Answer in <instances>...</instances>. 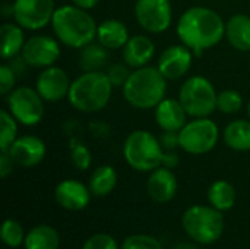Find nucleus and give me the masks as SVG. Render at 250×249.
Masks as SVG:
<instances>
[{
  "label": "nucleus",
  "instance_id": "9d476101",
  "mask_svg": "<svg viewBox=\"0 0 250 249\" xmlns=\"http://www.w3.org/2000/svg\"><path fill=\"white\" fill-rule=\"evenodd\" d=\"M133 12L136 22L149 34H161L173 22L170 0H136Z\"/></svg>",
  "mask_w": 250,
  "mask_h": 249
},
{
  "label": "nucleus",
  "instance_id": "7ed1b4c3",
  "mask_svg": "<svg viewBox=\"0 0 250 249\" xmlns=\"http://www.w3.org/2000/svg\"><path fill=\"white\" fill-rule=\"evenodd\" d=\"M125 100L135 109H155L167 92V79L157 66H144L133 69L122 88Z\"/></svg>",
  "mask_w": 250,
  "mask_h": 249
},
{
  "label": "nucleus",
  "instance_id": "6e6552de",
  "mask_svg": "<svg viewBox=\"0 0 250 249\" xmlns=\"http://www.w3.org/2000/svg\"><path fill=\"white\" fill-rule=\"evenodd\" d=\"M180 148L192 156H202L215 148L220 139L218 125L209 117H195L179 131Z\"/></svg>",
  "mask_w": 250,
  "mask_h": 249
},
{
  "label": "nucleus",
  "instance_id": "f3484780",
  "mask_svg": "<svg viewBox=\"0 0 250 249\" xmlns=\"http://www.w3.org/2000/svg\"><path fill=\"white\" fill-rule=\"evenodd\" d=\"M146 191L151 200H154L155 203H168L177 194V178L171 172V169L160 166L158 169L151 172L146 181Z\"/></svg>",
  "mask_w": 250,
  "mask_h": 249
},
{
  "label": "nucleus",
  "instance_id": "58836bf2",
  "mask_svg": "<svg viewBox=\"0 0 250 249\" xmlns=\"http://www.w3.org/2000/svg\"><path fill=\"white\" fill-rule=\"evenodd\" d=\"M177 164H179V154L176 151H164L161 166L173 170L174 167H177Z\"/></svg>",
  "mask_w": 250,
  "mask_h": 249
},
{
  "label": "nucleus",
  "instance_id": "e433bc0d",
  "mask_svg": "<svg viewBox=\"0 0 250 249\" xmlns=\"http://www.w3.org/2000/svg\"><path fill=\"white\" fill-rule=\"evenodd\" d=\"M13 166H15V161L12 160L9 153L1 151V154H0V175L3 179H6L13 172Z\"/></svg>",
  "mask_w": 250,
  "mask_h": 249
},
{
  "label": "nucleus",
  "instance_id": "6ab92c4d",
  "mask_svg": "<svg viewBox=\"0 0 250 249\" xmlns=\"http://www.w3.org/2000/svg\"><path fill=\"white\" fill-rule=\"evenodd\" d=\"M155 122L161 131H180L188 123V113L179 98H164L154 109Z\"/></svg>",
  "mask_w": 250,
  "mask_h": 249
},
{
  "label": "nucleus",
  "instance_id": "393cba45",
  "mask_svg": "<svg viewBox=\"0 0 250 249\" xmlns=\"http://www.w3.org/2000/svg\"><path fill=\"white\" fill-rule=\"evenodd\" d=\"M23 247L25 249H59L60 235L54 227L40 225L26 233Z\"/></svg>",
  "mask_w": 250,
  "mask_h": 249
},
{
  "label": "nucleus",
  "instance_id": "72a5a7b5",
  "mask_svg": "<svg viewBox=\"0 0 250 249\" xmlns=\"http://www.w3.org/2000/svg\"><path fill=\"white\" fill-rule=\"evenodd\" d=\"M18 75L13 72V69L6 63L0 66V94L1 95H9L16 85Z\"/></svg>",
  "mask_w": 250,
  "mask_h": 249
},
{
  "label": "nucleus",
  "instance_id": "bb28decb",
  "mask_svg": "<svg viewBox=\"0 0 250 249\" xmlns=\"http://www.w3.org/2000/svg\"><path fill=\"white\" fill-rule=\"evenodd\" d=\"M208 201L221 213L229 211L236 204V189L227 181H215L208 189Z\"/></svg>",
  "mask_w": 250,
  "mask_h": 249
},
{
  "label": "nucleus",
  "instance_id": "f704fd0d",
  "mask_svg": "<svg viewBox=\"0 0 250 249\" xmlns=\"http://www.w3.org/2000/svg\"><path fill=\"white\" fill-rule=\"evenodd\" d=\"M82 249H119V247L113 236L105 233H97L85 241Z\"/></svg>",
  "mask_w": 250,
  "mask_h": 249
},
{
  "label": "nucleus",
  "instance_id": "423d86ee",
  "mask_svg": "<svg viewBox=\"0 0 250 249\" xmlns=\"http://www.w3.org/2000/svg\"><path fill=\"white\" fill-rule=\"evenodd\" d=\"M182 226L192 241L211 245L223 236L224 219L223 213L212 205H192L183 213Z\"/></svg>",
  "mask_w": 250,
  "mask_h": 249
},
{
  "label": "nucleus",
  "instance_id": "f03ea898",
  "mask_svg": "<svg viewBox=\"0 0 250 249\" xmlns=\"http://www.w3.org/2000/svg\"><path fill=\"white\" fill-rule=\"evenodd\" d=\"M51 28L63 45L81 50L97 40L98 25L88 10L75 4H63L56 9Z\"/></svg>",
  "mask_w": 250,
  "mask_h": 249
},
{
  "label": "nucleus",
  "instance_id": "c756f323",
  "mask_svg": "<svg viewBox=\"0 0 250 249\" xmlns=\"http://www.w3.org/2000/svg\"><path fill=\"white\" fill-rule=\"evenodd\" d=\"M25 232L21 223H18L13 219L4 220L1 226V241L9 248H18L25 242Z\"/></svg>",
  "mask_w": 250,
  "mask_h": 249
},
{
  "label": "nucleus",
  "instance_id": "c85d7f7f",
  "mask_svg": "<svg viewBox=\"0 0 250 249\" xmlns=\"http://www.w3.org/2000/svg\"><path fill=\"white\" fill-rule=\"evenodd\" d=\"M243 107V97L236 90H224L218 92L217 97V110L224 114H236Z\"/></svg>",
  "mask_w": 250,
  "mask_h": 249
},
{
  "label": "nucleus",
  "instance_id": "2f4dec72",
  "mask_svg": "<svg viewBox=\"0 0 250 249\" xmlns=\"http://www.w3.org/2000/svg\"><path fill=\"white\" fill-rule=\"evenodd\" d=\"M122 249H163L158 239L149 235H132L122 244Z\"/></svg>",
  "mask_w": 250,
  "mask_h": 249
},
{
  "label": "nucleus",
  "instance_id": "4c0bfd02",
  "mask_svg": "<svg viewBox=\"0 0 250 249\" xmlns=\"http://www.w3.org/2000/svg\"><path fill=\"white\" fill-rule=\"evenodd\" d=\"M7 65L13 69V72L18 75V78H19V76H22V75H25L26 69L29 68V66H28V63L23 60L22 54H19V56H16V57H12V59L9 60V63H7Z\"/></svg>",
  "mask_w": 250,
  "mask_h": 249
},
{
  "label": "nucleus",
  "instance_id": "ddd939ff",
  "mask_svg": "<svg viewBox=\"0 0 250 249\" xmlns=\"http://www.w3.org/2000/svg\"><path fill=\"white\" fill-rule=\"evenodd\" d=\"M70 78L67 72L59 66H50L40 72L35 82V90L40 92L44 101L57 103L67 98L70 90Z\"/></svg>",
  "mask_w": 250,
  "mask_h": 249
},
{
  "label": "nucleus",
  "instance_id": "0eeeda50",
  "mask_svg": "<svg viewBox=\"0 0 250 249\" xmlns=\"http://www.w3.org/2000/svg\"><path fill=\"white\" fill-rule=\"evenodd\" d=\"M217 97L212 82L205 76L188 78L179 90V101L189 117H209L217 110Z\"/></svg>",
  "mask_w": 250,
  "mask_h": 249
},
{
  "label": "nucleus",
  "instance_id": "39448f33",
  "mask_svg": "<svg viewBox=\"0 0 250 249\" xmlns=\"http://www.w3.org/2000/svg\"><path fill=\"white\" fill-rule=\"evenodd\" d=\"M164 150L160 139L149 131L136 129L127 135L123 144L126 163L138 172H152L161 166Z\"/></svg>",
  "mask_w": 250,
  "mask_h": 249
},
{
  "label": "nucleus",
  "instance_id": "412c9836",
  "mask_svg": "<svg viewBox=\"0 0 250 249\" xmlns=\"http://www.w3.org/2000/svg\"><path fill=\"white\" fill-rule=\"evenodd\" d=\"M226 38L236 50L250 51V15H233L226 22Z\"/></svg>",
  "mask_w": 250,
  "mask_h": 249
},
{
  "label": "nucleus",
  "instance_id": "2eb2a0df",
  "mask_svg": "<svg viewBox=\"0 0 250 249\" xmlns=\"http://www.w3.org/2000/svg\"><path fill=\"white\" fill-rule=\"evenodd\" d=\"M7 153L16 166L34 167L44 160L47 154V147L44 141L35 135H22L15 139Z\"/></svg>",
  "mask_w": 250,
  "mask_h": 249
},
{
  "label": "nucleus",
  "instance_id": "cd10ccee",
  "mask_svg": "<svg viewBox=\"0 0 250 249\" xmlns=\"http://www.w3.org/2000/svg\"><path fill=\"white\" fill-rule=\"evenodd\" d=\"M0 151H7L18 138V120L9 110L0 112Z\"/></svg>",
  "mask_w": 250,
  "mask_h": 249
},
{
  "label": "nucleus",
  "instance_id": "dca6fc26",
  "mask_svg": "<svg viewBox=\"0 0 250 249\" xmlns=\"http://www.w3.org/2000/svg\"><path fill=\"white\" fill-rule=\"evenodd\" d=\"M91 195L89 186L76 179L62 181L54 189L56 203L69 211H81L86 208L91 201Z\"/></svg>",
  "mask_w": 250,
  "mask_h": 249
},
{
  "label": "nucleus",
  "instance_id": "7c9ffc66",
  "mask_svg": "<svg viewBox=\"0 0 250 249\" xmlns=\"http://www.w3.org/2000/svg\"><path fill=\"white\" fill-rule=\"evenodd\" d=\"M70 160L78 170L85 172L91 167L92 156L86 145H83L81 142H73L70 147Z\"/></svg>",
  "mask_w": 250,
  "mask_h": 249
},
{
  "label": "nucleus",
  "instance_id": "4468645a",
  "mask_svg": "<svg viewBox=\"0 0 250 249\" xmlns=\"http://www.w3.org/2000/svg\"><path fill=\"white\" fill-rule=\"evenodd\" d=\"M193 51L185 44H173L167 47L157 63L158 70L167 81L183 78L192 68Z\"/></svg>",
  "mask_w": 250,
  "mask_h": 249
},
{
  "label": "nucleus",
  "instance_id": "ea45409f",
  "mask_svg": "<svg viewBox=\"0 0 250 249\" xmlns=\"http://www.w3.org/2000/svg\"><path fill=\"white\" fill-rule=\"evenodd\" d=\"M91 134L97 138H107L110 135V126L101 122H94L91 123Z\"/></svg>",
  "mask_w": 250,
  "mask_h": 249
},
{
  "label": "nucleus",
  "instance_id": "4be33fe9",
  "mask_svg": "<svg viewBox=\"0 0 250 249\" xmlns=\"http://www.w3.org/2000/svg\"><path fill=\"white\" fill-rule=\"evenodd\" d=\"M0 38H1V57L4 60H10L22 53L25 45V29L16 22H4L0 26Z\"/></svg>",
  "mask_w": 250,
  "mask_h": 249
},
{
  "label": "nucleus",
  "instance_id": "aec40b11",
  "mask_svg": "<svg viewBox=\"0 0 250 249\" xmlns=\"http://www.w3.org/2000/svg\"><path fill=\"white\" fill-rule=\"evenodd\" d=\"M129 38L126 23L119 19H105L97 28V41L108 50L123 48Z\"/></svg>",
  "mask_w": 250,
  "mask_h": 249
},
{
  "label": "nucleus",
  "instance_id": "b1692460",
  "mask_svg": "<svg viewBox=\"0 0 250 249\" xmlns=\"http://www.w3.org/2000/svg\"><path fill=\"white\" fill-rule=\"evenodd\" d=\"M226 145L234 151H250V119H236L223 131Z\"/></svg>",
  "mask_w": 250,
  "mask_h": 249
},
{
  "label": "nucleus",
  "instance_id": "9b49d317",
  "mask_svg": "<svg viewBox=\"0 0 250 249\" xmlns=\"http://www.w3.org/2000/svg\"><path fill=\"white\" fill-rule=\"evenodd\" d=\"M13 19L28 31H38L51 23L54 0H13Z\"/></svg>",
  "mask_w": 250,
  "mask_h": 249
},
{
  "label": "nucleus",
  "instance_id": "f8f14e48",
  "mask_svg": "<svg viewBox=\"0 0 250 249\" xmlns=\"http://www.w3.org/2000/svg\"><path fill=\"white\" fill-rule=\"evenodd\" d=\"M60 44L62 43L51 35H32L26 38L21 54L29 68L45 69L53 66L59 60L62 54Z\"/></svg>",
  "mask_w": 250,
  "mask_h": 249
},
{
  "label": "nucleus",
  "instance_id": "a878e982",
  "mask_svg": "<svg viewBox=\"0 0 250 249\" xmlns=\"http://www.w3.org/2000/svg\"><path fill=\"white\" fill-rule=\"evenodd\" d=\"M117 185V172L113 166L104 164L94 170L89 178V191L94 197H105L114 191Z\"/></svg>",
  "mask_w": 250,
  "mask_h": 249
},
{
  "label": "nucleus",
  "instance_id": "79ce46f5",
  "mask_svg": "<svg viewBox=\"0 0 250 249\" xmlns=\"http://www.w3.org/2000/svg\"><path fill=\"white\" fill-rule=\"evenodd\" d=\"M174 249H198L195 245H192V244H180V245H177Z\"/></svg>",
  "mask_w": 250,
  "mask_h": 249
},
{
  "label": "nucleus",
  "instance_id": "5701e85b",
  "mask_svg": "<svg viewBox=\"0 0 250 249\" xmlns=\"http://www.w3.org/2000/svg\"><path fill=\"white\" fill-rule=\"evenodd\" d=\"M110 50L98 41L82 47L79 50L78 65L82 72H103L110 59Z\"/></svg>",
  "mask_w": 250,
  "mask_h": 249
},
{
  "label": "nucleus",
  "instance_id": "a211bd4d",
  "mask_svg": "<svg viewBox=\"0 0 250 249\" xmlns=\"http://www.w3.org/2000/svg\"><path fill=\"white\" fill-rule=\"evenodd\" d=\"M154 54H155V44L145 34L132 35L125 44V47L122 48L123 60L132 69L148 66Z\"/></svg>",
  "mask_w": 250,
  "mask_h": 249
},
{
  "label": "nucleus",
  "instance_id": "c9c22d12",
  "mask_svg": "<svg viewBox=\"0 0 250 249\" xmlns=\"http://www.w3.org/2000/svg\"><path fill=\"white\" fill-rule=\"evenodd\" d=\"M158 139L164 151H176L177 148H180V139L177 131H163Z\"/></svg>",
  "mask_w": 250,
  "mask_h": 249
},
{
  "label": "nucleus",
  "instance_id": "473e14b6",
  "mask_svg": "<svg viewBox=\"0 0 250 249\" xmlns=\"http://www.w3.org/2000/svg\"><path fill=\"white\" fill-rule=\"evenodd\" d=\"M107 76L110 79V82L113 84V87L116 88H123V85L126 84V81L129 79L132 70H130V66L126 65V63H113L107 68Z\"/></svg>",
  "mask_w": 250,
  "mask_h": 249
},
{
  "label": "nucleus",
  "instance_id": "f257e3e1",
  "mask_svg": "<svg viewBox=\"0 0 250 249\" xmlns=\"http://www.w3.org/2000/svg\"><path fill=\"white\" fill-rule=\"evenodd\" d=\"M177 37L195 54L215 47L226 37V22L218 12L207 6L186 9L177 21Z\"/></svg>",
  "mask_w": 250,
  "mask_h": 249
},
{
  "label": "nucleus",
  "instance_id": "37998d69",
  "mask_svg": "<svg viewBox=\"0 0 250 249\" xmlns=\"http://www.w3.org/2000/svg\"><path fill=\"white\" fill-rule=\"evenodd\" d=\"M248 116H249V119H250V100H249V103H248Z\"/></svg>",
  "mask_w": 250,
  "mask_h": 249
},
{
  "label": "nucleus",
  "instance_id": "a19ab883",
  "mask_svg": "<svg viewBox=\"0 0 250 249\" xmlns=\"http://www.w3.org/2000/svg\"><path fill=\"white\" fill-rule=\"evenodd\" d=\"M98 1L100 0H72V4H75L81 9H85V10H91L98 4Z\"/></svg>",
  "mask_w": 250,
  "mask_h": 249
},
{
  "label": "nucleus",
  "instance_id": "1a4fd4ad",
  "mask_svg": "<svg viewBox=\"0 0 250 249\" xmlns=\"http://www.w3.org/2000/svg\"><path fill=\"white\" fill-rule=\"evenodd\" d=\"M7 97V110L18 120V123L23 126H35L38 125L44 114V100L35 88L31 87H18Z\"/></svg>",
  "mask_w": 250,
  "mask_h": 249
},
{
  "label": "nucleus",
  "instance_id": "20e7f679",
  "mask_svg": "<svg viewBox=\"0 0 250 249\" xmlns=\"http://www.w3.org/2000/svg\"><path fill=\"white\" fill-rule=\"evenodd\" d=\"M113 84L107 73L103 72H83L72 81L67 100L70 106L82 113H98L107 107L111 94Z\"/></svg>",
  "mask_w": 250,
  "mask_h": 249
}]
</instances>
